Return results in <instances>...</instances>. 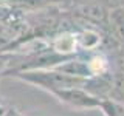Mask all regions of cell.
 I'll return each instance as SVG.
<instances>
[{
  "label": "cell",
  "instance_id": "cell-9",
  "mask_svg": "<svg viewBox=\"0 0 124 116\" xmlns=\"http://www.w3.org/2000/svg\"><path fill=\"white\" fill-rule=\"evenodd\" d=\"M0 102H3V99H2V96H0Z\"/></svg>",
  "mask_w": 124,
  "mask_h": 116
},
{
  "label": "cell",
  "instance_id": "cell-2",
  "mask_svg": "<svg viewBox=\"0 0 124 116\" xmlns=\"http://www.w3.org/2000/svg\"><path fill=\"white\" fill-rule=\"evenodd\" d=\"M54 96L61 104L67 105L75 110H90V108H99L101 105V98L93 96L92 93L84 90L82 87H70V88H62L50 93Z\"/></svg>",
  "mask_w": 124,
  "mask_h": 116
},
{
  "label": "cell",
  "instance_id": "cell-6",
  "mask_svg": "<svg viewBox=\"0 0 124 116\" xmlns=\"http://www.w3.org/2000/svg\"><path fill=\"white\" fill-rule=\"evenodd\" d=\"M108 25L115 39L119 44H124V11L115 9L108 15Z\"/></svg>",
  "mask_w": 124,
  "mask_h": 116
},
{
  "label": "cell",
  "instance_id": "cell-7",
  "mask_svg": "<svg viewBox=\"0 0 124 116\" xmlns=\"http://www.w3.org/2000/svg\"><path fill=\"white\" fill-rule=\"evenodd\" d=\"M115 65H116V71L124 74V44H121V46L115 54Z\"/></svg>",
  "mask_w": 124,
  "mask_h": 116
},
{
  "label": "cell",
  "instance_id": "cell-1",
  "mask_svg": "<svg viewBox=\"0 0 124 116\" xmlns=\"http://www.w3.org/2000/svg\"><path fill=\"white\" fill-rule=\"evenodd\" d=\"M6 77H14L17 80L31 84L34 87L53 93L56 90L70 87H82L85 84L84 77L71 76L67 73H62L56 68H46V70H25V71H14L9 73Z\"/></svg>",
  "mask_w": 124,
  "mask_h": 116
},
{
  "label": "cell",
  "instance_id": "cell-4",
  "mask_svg": "<svg viewBox=\"0 0 124 116\" xmlns=\"http://www.w3.org/2000/svg\"><path fill=\"white\" fill-rule=\"evenodd\" d=\"M75 34H76L78 48L84 50L85 53L95 51L102 44V36L99 34V31H96L93 28H82L81 31H78Z\"/></svg>",
  "mask_w": 124,
  "mask_h": 116
},
{
  "label": "cell",
  "instance_id": "cell-5",
  "mask_svg": "<svg viewBox=\"0 0 124 116\" xmlns=\"http://www.w3.org/2000/svg\"><path fill=\"white\" fill-rule=\"evenodd\" d=\"M81 15H84L87 20L93 23H99V25H107L108 23V13L107 9L99 3H88V5L81 6Z\"/></svg>",
  "mask_w": 124,
  "mask_h": 116
},
{
  "label": "cell",
  "instance_id": "cell-3",
  "mask_svg": "<svg viewBox=\"0 0 124 116\" xmlns=\"http://www.w3.org/2000/svg\"><path fill=\"white\" fill-rule=\"evenodd\" d=\"M51 48L56 53L62 54V56H75L78 48V42H76V34L70 33V31H64V33L57 34L56 37L50 42Z\"/></svg>",
  "mask_w": 124,
  "mask_h": 116
},
{
  "label": "cell",
  "instance_id": "cell-10",
  "mask_svg": "<svg viewBox=\"0 0 124 116\" xmlns=\"http://www.w3.org/2000/svg\"><path fill=\"white\" fill-rule=\"evenodd\" d=\"M19 116H25V115H22V113H19Z\"/></svg>",
  "mask_w": 124,
  "mask_h": 116
},
{
  "label": "cell",
  "instance_id": "cell-8",
  "mask_svg": "<svg viewBox=\"0 0 124 116\" xmlns=\"http://www.w3.org/2000/svg\"><path fill=\"white\" fill-rule=\"evenodd\" d=\"M6 70H8V56H2L0 54V79L5 77Z\"/></svg>",
  "mask_w": 124,
  "mask_h": 116
}]
</instances>
